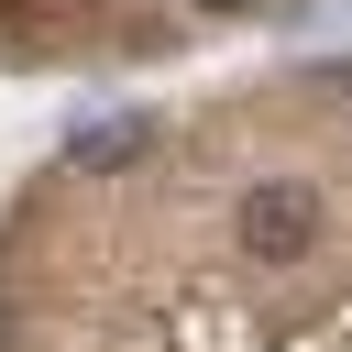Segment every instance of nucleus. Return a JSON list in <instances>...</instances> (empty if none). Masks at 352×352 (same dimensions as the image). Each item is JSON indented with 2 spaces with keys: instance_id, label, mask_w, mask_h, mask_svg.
<instances>
[{
  "instance_id": "obj_1",
  "label": "nucleus",
  "mask_w": 352,
  "mask_h": 352,
  "mask_svg": "<svg viewBox=\"0 0 352 352\" xmlns=\"http://www.w3.org/2000/svg\"><path fill=\"white\" fill-rule=\"evenodd\" d=\"M308 231H319V198H308V176H264V187H242V253L286 264V253H308Z\"/></svg>"
},
{
  "instance_id": "obj_2",
  "label": "nucleus",
  "mask_w": 352,
  "mask_h": 352,
  "mask_svg": "<svg viewBox=\"0 0 352 352\" xmlns=\"http://www.w3.org/2000/svg\"><path fill=\"white\" fill-rule=\"evenodd\" d=\"M132 143H143V121H110V132H77V154H88V165H110V154H132Z\"/></svg>"
},
{
  "instance_id": "obj_3",
  "label": "nucleus",
  "mask_w": 352,
  "mask_h": 352,
  "mask_svg": "<svg viewBox=\"0 0 352 352\" xmlns=\"http://www.w3.org/2000/svg\"><path fill=\"white\" fill-rule=\"evenodd\" d=\"M198 11H253V0H198Z\"/></svg>"
}]
</instances>
